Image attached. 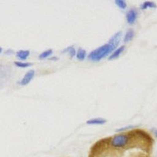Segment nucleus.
Returning a JSON list of instances; mask_svg holds the SVG:
<instances>
[{"instance_id":"obj_6","label":"nucleus","mask_w":157,"mask_h":157,"mask_svg":"<svg viewBox=\"0 0 157 157\" xmlns=\"http://www.w3.org/2000/svg\"><path fill=\"white\" fill-rule=\"evenodd\" d=\"M121 36H122V32H120H120H116V34H115L113 37L109 39V42L111 43H113V44H114L115 46H116V47H118V45L120 44V43Z\"/></svg>"},{"instance_id":"obj_2","label":"nucleus","mask_w":157,"mask_h":157,"mask_svg":"<svg viewBox=\"0 0 157 157\" xmlns=\"http://www.w3.org/2000/svg\"><path fill=\"white\" fill-rule=\"evenodd\" d=\"M138 12L136 9H130L126 13V20L129 25H134L137 21Z\"/></svg>"},{"instance_id":"obj_7","label":"nucleus","mask_w":157,"mask_h":157,"mask_svg":"<svg viewBox=\"0 0 157 157\" xmlns=\"http://www.w3.org/2000/svg\"><path fill=\"white\" fill-rule=\"evenodd\" d=\"M30 55V51L29 50H20L16 53V57L20 60H26Z\"/></svg>"},{"instance_id":"obj_8","label":"nucleus","mask_w":157,"mask_h":157,"mask_svg":"<svg viewBox=\"0 0 157 157\" xmlns=\"http://www.w3.org/2000/svg\"><path fill=\"white\" fill-rule=\"evenodd\" d=\"M134 29H129L127 31V32L124 35V38H123V42L124 43H128V42L131 41L134 37Z\"/></svg>"},{"instance_id":"obj_18","label":"nucleus","mask_w":157,"mask_h":157,"mask_svg":"<svg viewBox=\"0 0 157 157\" xmlns=\"http://www.w3.org/2000/svg\"><path fill=\"white\" fill-rule=\"evenodd\" d=\"M2 52V48L1 47H0V54H1Z\"/></svg>"},{"instance_id":"obj_19","label":"nucleus","mask_w":157,"mask_h":157,"mask_svg":"<svg viewBox=\"0 0 157 157\" xmlns=\"http://www.w3.org/2000/svg\"><path fill=\"white\" fill-rule=\"evenodd\" d=\"M155 136H156V137H157V130L155 132Z\"/></svg>"},{"instance_id":"obj_11","label":"nucleus","mask_w":157,"mask_h":157,"mask_svg":"<svg viewBox=\"0 0 157 157\" xmlns=\"http://www.w3.org/2000/svg\"><path fill=\"white\" fill-rule=\"evenodd\" d=\"M62 53L63 54L64 53H68L70 56V58H73L75 56H76V50H75V49L73 47H68L67 48L64 49L62 50Z\"/></svg>"},{"instance_id":"obj_12","label":"nucleus","mask_w":157,"mask_h":157,"mask_svg":"<svg viewBox=\"0 0 157 157\" xmlns=\"http://www.w3.org/2000/svg\"><path fill=\"white\" fill-rule=\"evenodd\" d=\"M52 54H53V50H52L51 49H48V50H45V51H43V53H41V54H39V59L48 58V57H50Z\"/></svg>"},{"instance_id":"obj_3","label":"nucleus","mask_w":157,"mask_h":157,"mask_svg":"<svg viewBox=\"0 0 157 157\" xmlns=\"http://www.w3.org/2000/svg\"><path fill=\"white\" fill-rule=\"evenodd\" d=\"M35 76V71L34 70H29V71H27L25 75H24L23 78L21 79V80L18 82V84L21 85V86H26L32 80V78H34Z\"/></svg>"},{"instance_id":"obj_16","label":"nucleus","mask_w":157,"mask_h":157,"mask_svg":"<svg viewBox=\"0 0 157 157\" xmlns=\"http://www.w3.org/2000/svg\"><path fill=\"white\" fill-rule=\"evenodd\" d=\"M5 54H8V55H9V54H13V50H11V49H8V50H6L5 51Z\"/></svg>"},{"instance_id":"obj_5","label":"nucleus","mask_w":157,"mask_h":157,"mask_svg":"<svg viewBox=\"0 0 157 157\" xmlns=\"http://www.w3.org/2000/svg\"><path fill=\"white\" fill-rule=\"evenodd\" d=\"M107 122V120L104 118H93L86 121V124L88 125H103Z\"/></svg>"},{"instance_id":"obj_10","label":"nucleus","mask_w":157,"mask_h":157,"mask_svg":"<svg viewBox=\"0 0 157 157\" xmlns=\"http://www.w3.org/2000/svg\"><path fill=\"white\" fill-rule=\"evenodd\" d=\"M86 51L82 48H78V50L76 52V58L78 61H83L84 59L86 58Z\"/></svg>"},{"instance_id":"obj_1","label":"nucleus","mask_w":157,"mask_h":157,"mask_svg":"<svg viewBox=\"0 0 157 157\" xmlns=\"http://www.w3.org/2000/svg\"><path fill=\"white\" fill-rule=\"evenodd\" d=\"M116 46L111 43H108L101 47H98L88 54V59L93 61H99L101 59L105 58L109 54H112L115 50H116Z\"/></svg>"},{"instance_id":"obj_9","label":"nucleus","mask_w":157,"mask_h":157,"mask_svg":"<svg viewBox=\"0 0 157 157\" xmlns=\"http://www.w3.org/2000/svg\"><path fill=\"white\" fill-rule=\"evenodd\" d=\"M140 7H141V10H145L147 9H154V8H156L157 6L155 2H152V1H145L143 3H141Z\"/></svg>"},{"instance_id":"obj_14","label":"nucleus","mask_w":157,"mask_h":157,"mask_svg":"<svg viewBox=\"0 0 157 157\" xmlns=\"http://www.w3.org/2000/svg\"><path fill=\"white\" fill-rule=\"evenodd\" d=\"M115 3H116V5L121 10H125L127 6V2L124 0H116Z\"/></svg>"},{"instance_id":"obj_17","label":"nucleus","mask_w":157,"mask_h":157,"mask_svg":"<svg viewBox=\"0 0 157 157\" xmlns=\"http://www.w3.org/2000/svg\"><path fill=\"white\" fill-rule=\"evenodd\" d=\"M50 60H51V61H57V60H58V57H50Z\"/></svg>"},{"instance_id":"obj_15","label":"nucleus","mask_w":157,"mask_h":157,"mask_svg":"<svg viewBox=\"0 0 157 157\" xmlns=\"http://www.w3.org/2000/svg\"><path fill=\"white\" fill-rule=\"evenodd\" d=\"M134 127H135L134 126H127V127H122V128L116 130V132H123V130H127V129H132V128H134Z\"/></svg>"},{"instance_id":"obj_13","label":"nucleus","mask_w":157,"mask_h":157,"mask_svg":"<svg viewBox=\"0 0 157 157\" xmlns=\"http://www.w3.org/2000/svg\"><path fill=\"white\" fill-rule=\"evenodd\" d=\"M14 64L18 68H25L28 67H30L32 65V63L31 62H22V61H15Z\"/></svg>"},{"instance_id":"obj_4","label":"nucleus","mask_w":157,"mask_h":157,"mask_svg":"<svg viewBox=\"0 0 157 157\" xmlns=\"http://www.w3.org/2000/svg\"><path fill=\"white\" fill-rule=\"evenodd\" d=\"M124 50H125V46H121V47L116 48V50H115L114 51L109 55V60H114V59L118 58V57L123 54Z\"/></svg>"}]
</instances>
